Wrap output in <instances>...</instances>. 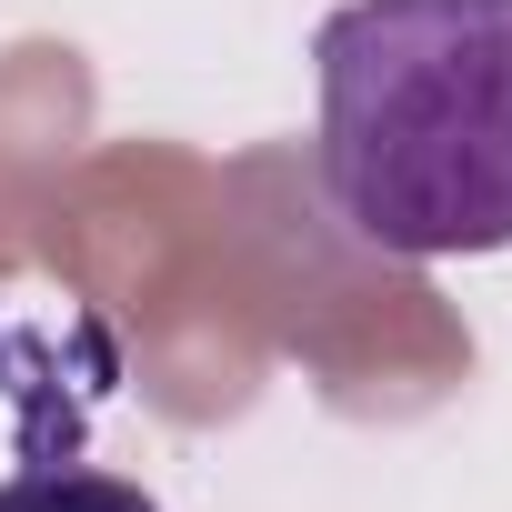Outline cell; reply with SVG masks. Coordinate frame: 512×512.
Masks as SVG:
<instances>
[{
	"mask_svg": "<svg viewBox=\"0 0 512 512\" xmlns=\"http://www.w3.org/2000/svg\"><path fill=\"white\" fill-rule=\"evenodd\" d=\"M0 512H161L141 482L121 472H91V462H41V472H11L0 482Z\"/></svg>",
	"mask_w": 512,
	"mask_h": 512,
	"instance_id": "2",
	"label": "cell"
},
{
	"mask_svg": "<svg viewBox=\"0 0 512 512\" xmlns=\"http://www.w3.org/2000/svg\"><path fill=\"white\" fill-rule=\"evenodd\" d=\"M312 61L322 191L372 251H512V0H342Z\"/></svg>",
	"mask_w": 512,
	"mask_h": 512,
	"instance_id": "1",
	"label": "cell"
}]
</instances>
